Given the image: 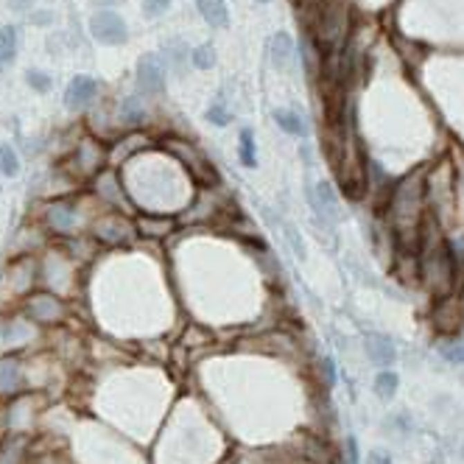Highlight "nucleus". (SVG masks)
I'll use <instances>...</instances> for the list:
<instances>
[{
    "label": "nucleus",
    "instance_id": "obj_1",
    "mask_svg": "<svg viewBox=\"0 0 464 464\" xmlns=\"http://www.w3.org/2000/svg\"><path fill=\"white\" fill-rule=\"evenodd\" d=\"M417 263H420V277L428 286V291L439 299H447L456 286V263L450 254V246L445 235L439 232V221L428 219L423 224L420 246H417Z\"/></svg>",
    "mask_w": 464,
    "mask_h": 464
},
{
    "label": "nucleus",
    "instance_id": "obj_2",
    "mask_svg": "<svg viewBox=\"0 0 464 464\" xmlns=\"http://www.w3.org/2000/svg\"><path fill=\"white\" fill-rule=\"evenodd\" d=\"M425 182L423 174L403 179L394 187L391 202H389V221L394 227V232L400 238H409L420 246V235H423V224H425Z\"/></svg>",
    "mask_w": 464,
    "mask_h": 464
},
{
    "label": "nucleus",
    "instance_id": "obj_3",
    "mask_svg": "<svg viewBox=\"0 0 464 464\" xmlns=\"http://www.w3.org/2000/svg\"><path fill=\"white\" fill-rule=\"evenodd\" d=\"M90 34H93V39H98L101 45H120V42H126V23H123V17H118L115 12H109V9H101V12H95L93 17H90Z\"/></svg>",
    "mask_w": 464,
    "mask_h": 464
},
{
    "label": "nucleus",
    "instance_id": "obj_4",
    "mask_svg": "<svg viewBox=\"0 0 464 464\" xmlns=\"http://www.w3.org/2000/svg\"><path fill=\"white\" fill-rule=\"evenodd\" d=\"M138 87L146 95H160L165 93V64L157 53H146L138 62Z\"/></svg>",
    "mask_w": 464,
    "mask_h": 464
},
{
    "label": "nucleus",
    "instance_id": "obj_5",
    "mask_svg": "<svg viewBox=\"0 0 464 464\" xmlns=\"http://www.w3.org/2000/svg\"><path fill=\"white\" fill-rule=\"evenodd\" d=\"M308 198H310V207L316 210V216H322V221H330V224L342 221L339 196H336V190H333V185H330V182H316L308 190Z\"/></svg>",
    "mask_w": 464,
    "mask_h": 464
},
{
    "label": "nucleus",
    "instance_id": "obj_6",
    "mask_svg": "<svg viewBox=\"0 0 464 464\" xmlns=\"http://www.w3.org/2000/svg\"><path fill=\"white\" fill-rule=\"evenodd\" d=\"M26 310L39 324H56V322L64 319V313H68L64 302L53 294H31L28 302H26Z\"/></svg>",
    "mask_w": 464,
    "mask_h": 464
},
{
    "label": "nucleus",
    "instance_id": "obj_7",
    "mask_svg": "<svg viewBox=\"0 0 464 464\" xmlns=\"http://www.w3.org/2000/svg\"><path fill=\"white\" fill-rule=\"evenodd\" d=\"M45 224L53 230V232H62V235H71L79 224V210L73 202H53L45 207Z\"/></svg>",
    "mask_w": 464,
    "mask_h": 464
},
{
    "label": "nucleus",
    "instance_id": "obj_8",
    "mask_svg": "<svg viewBox=\"0 0 464 464\" xmlns=\"http://www.w3.org/2000/svg\"><path fill=\"white\" fill-rule=\"evenodd\" d=\"M364 350H366V355H369V361H372L375 366H391V364L397 361V347H394V342H391L389 336H383V333H366Z\"/></svg>",
    "mask_w": 464,
    "mask_h": 464
},
{
    "label": "nucleus",
    "instance_id": "obj_9",
    "mask_svg": "<svg viewBox=\"0 0 464 464\" xmlns=\"http://www.w3.org/2000/svg\"><path fill=\"white\" fill-rule=\"evenodd\" d=\"M93 232H95V238L104 241V243H126V241L131 238V224L123 221L120 216H104V219L95 221Z\"/></svg>",
    "mask_w": 464,
    "mask_h": 464
},
{
    "label": "nucleus",
    "instance_id": "obj_10",
    "mask_svg": "<svg viewBox=\"0 0 464 464\" xmlns=\"http://www.w3.org/2000/svg\"><path fill=\"white\" fill-rule=\"evenodd\" d=\"M95 93H98L95 79H90V76H76V79L68 84V90H64V106H68V109H82V106H87V104L95 98Z\"/></svg>",
    "mask_w": 464,
    "mask_h": 464
},
{
    "label": "nucleus",
    "instance_id": "obj_11",
    "mask_svg": "<svg viewBox=\"0 0 464 464\" xmlns=\"http://www.w3.org/2000/svg\"><path fill=\"white\" fill-rule=\"evenodd\" d=\"M269 59L275 68H288V62L294 59V39L286 31H277L269 42Z\"/></svg>",
    "mask_w": 464,
    "mask_h": 464
},
{
    "label": "nucleus",
    "instance_id": "obj_12",
    "mask_svg": "<svg viewBox=\"0 0 464 464\" xmlns=\"http://www.w3.org/2000/svg\"><path fill=\"white\" fill-rule=\"evenodd\" d=\"M23 386L20 364L15 358H0V394H15Z\"/></svg>",
    "mask_w": 464,
    "mask_h": 464
},
{
    "label": "nucleus",
    "instance_id": "obj_13",
    "mask_svg": "<svg viewBox=\"0 0 464 464\" xmlns=\"http://www.w3.org/2000/svg\"><path fill=\"white\" fill-rule=\"evenodd\" d=\"M198 15L210 23V28H224L230 20L224 0H198Z\"/></svg>",
    "mask_w": 464,
    "mask_h": 464
},
{
    "label": "nucleus",
    "instance_id": "obj_14",
    "mask_svg": "<svg viewBox=\"0 0 464 464\" xmlns=\"http://www.w3.org/2000/svg\"><path fill=\"white\" fill-rule=\"evenodd\" d=\"M275 120L283 131H288V135L294 138H308V123L297 115V112H288V109H275Z\"/></svg>",
    "mask_w": 464,
    "mask_h": 464
},
{
    "label": "nucleus",
    "instance_id": "obj_15",
    "mask_svg": "<svg viewBox=\"0 0 464 464\" xmlns=\"http://www.w3.org/2000/svg\"><path fill=\"white\" fill-rule=\"evenodd\" d=\"M397 386H400V378H397V372H391V369L378 372V378H375V391H378V397H383V400H391V397L397 394Z\"/></svg>",
    "mask_w": 464,
    "mask_h": 464
},
{
    "label": "nucleus",
    "instance_id": "obj_16",
    "mask_svg": "<svg viewBox=\"0 0 464 464\" xmlns=\"http://www.w3.org/2000/svg\"><path fill=\"white\" fill-rule=\"evenodd\" d=\"M17 56V28L15 26H3L0 28V62H12Z\"/></svg>",
    "mask_w": 464,
    "mask_h": 464
},
{
    "label": "nucleus",
    "instance_id": "obj_17",
    "mask_svg": "<svg viewBox=\"0 0 464 464\" xmlns=\"http://www.w3.org/2000/svg\"><path fill=\"white\" fill-rule=\"evenodd\" d=\"M238 157L243 163V168H254L257 165V149H254V135L249 129L241 131V146H238Z\"/></svg>",
    "mask_w": 464,
    "mask_h": 464
},
{
    "label": "nucleus",
    "instance_id": "obj_18",
    "mask_svg": "<svg viewBox=\"0 0 464 464\" xmlns=\"http://www.w3.org/2000/svg\"><path fill=\"white\" fill-rule=\"evenodd\" d=\"M171 227H174V224H171L168 219H151V216H146V219L138 221V230H140L143 235H151V238H163V235H168Z\"/></svg>",
    "mask_w": 464,
    "mask_h": 464
},
{
    "label": "nucleus",
    "instance_id": "obj_19",
    "mask_svg": "<svg viewBox=\"0 0 464 464\" xmlns=\"http://www.w3.org/2000/svg\"><path fill=\"white\" fill-rule=\"evenodd\" d=\"M190 62H193V68H198V71H210L213 64H216V48L207 45V42L198 45V48H193Z\"/></svg>",
    "mask_w": 464,
    "mask_h": 464
},
{
    "label": "nucleus",
    "instance_id": "obj_20",
    "mask_svg": "<svg viewBox=\"0 0 464 464\" xmlns=\"http://www.w3.org/2000/svg\"><path fill=\"white\" fill-rule=\"evenodd\" d=\"M0 174L3 176H17L20 174V157L12 146H0Z\"/></svg>",
    "mask_w": 464,
    "mask_h": 464
},
{
    "label": "nucleus",
    "instance_id": "obj_21",
    "mask_svg": "<svg viewBox=\"0 0 464 464\" xmlns=\"http://www.w3.org/2000/svg\"><path fill=\"white\" fill-rule=\"evenodd\" d=\"M95 193L106 202H120V187H115V176L112 174H104L95 179Z\"/></svg>",
    "mask_w": 464,
    "mask_h": 464
},
{
    "label": "nucleus",
    "instance_id": "obj_22",
    "mask_svg": "<svg viewBox=\"0 0 464 464\" xmlns=\"http://www.w3.org/2000/svg\"><path fill=\"white\" fill-rule=\"evenodd\" d=\"M439 353L450 364H464V339H450L439 344Z\"/></svg>",
    "mask_w": 464,
    "mask_h": 464
},
{
    "label": "nucleus",
    "instance_id": "obj_23",
    "mask_svg": "<svg viewBox=\"0 0 464 464\" xmlns=\"http://www.w3.org/2000/svg\"><path fill=\"white\" fill-rule=\"evenodd\" d=\"M120 112H123V120H126V123H143V120H146V109H143V104H140L138 98H126Z\"/></svg>",
    "mask_w": 464,
    "mask_h": 464
},
{
    "label": "nucleus",
    "instance_id": "obj_24",
    "mask_svg": "<svg viewBox=\"0 0 464 464\" xmlns=\"http://www.w3.org/2000/svg\"><path fill=\"white\" fill-rule=\"evenodd\" d=\"M207 120H210L213 126H227V123L232 120V115H230V109L224 106V101H216V104L207 106Z\"/></svg>",
    "mask_w": 464,
    "mask_h": 464
},
{
    "label": "nucleus",
    "instance_id": "obj_25",
    "mask_svg": "<svg viewBox=\"0 0 464 464\" xmlns=\"http://www.w3.org/2000/svg\"><path fill=\"white\" fill-rule=\"evenodd\" d=\"M168 6H171V0H143V15L149 20H157L168 12Z\"/></svg>",
    "mask_w": 464,
    "mask_h": 464
},
{
    "label": "nucleus",
    "instance_id": "obj_26",
    "mask_svg": "<svg viewBox=\"0 0 464 464\" xmlns=\"http://www.w3.org/2000/svg\"><path fill=\"white\" fill-rule=\"evenodd\" d=\"M26 82H28L37 93H48V90H50V76L42 73V71H28V73H26Z\"/></svg>",
    "mask_w": 464,
    "mask_h": 464
},
{
    "label": "nucleus",
    "instance_id": "obj_27",
    "mask_svg": "<svg viewBox=\"0 0 464 464\" xmlns=\"http://www.w3.org/2000/svg\"><path fill=\"white\" fill-rule=\"evenodd\" d=\"M286 241L291 243V249H294V254H297V257H305V243H302L299 232H297L291 224H286Z\"/></svg>",
    "mask_w": 464,
    "mask_h": 464
},
{
    "label": "nucleus",
    "instance_id": "obj_28",
    "mask_svg": "<svg viewBox=\"0 0 464 464\" xmlns=\"http://www.w3.org/2000/svg\"><path fill=\"white\" fill-rule=\"evenodd\" d=\"M450 246V254H453V263H456V272L458 269H464V235H458L453 243H447Z\"/></svg>",
    "mask_w": 464,
    "mask_h": 464
},
{
    "label": "nucleus",
    "instance_id": "obj_29",
    "mask_svg": "<svg viewBox=\"0 0 464 464\" xmlns=\"http://www.w3.org/2000/svg\"><path fill=\"white\" fill-rule=\"evenodd\" d=\"M358 461H361V456H358V442H355V436H350V439H347V453H344L342 464H358Z\"/></svg>",
    "mask_w": 464,
    "mask_h": 464
},
{
    "label": "nucleus",
    "instance_id": "obj_30",
    "mask_svg": "<svg viewBox=\"0 0 464 464\" xmlns=\"http://www.w3.org/2000/svg\"><path fill=\"white\" fill-rule=\"evenodd\" d=\"M366 464H391V453L383 450V447H375V450L366 456Z\"/></svg>",
    "mask_w": 464,
    "mask_h": 464
},
{
    "label": "nucleus",
    "instance_id": "obj_31",
    "mask_svg": "<svg viewBox=\"0 0 464 464\" xmlns=\"http://www.w3.org/2000/svg\"><path fill=\"white\" fill-rule=\"evenodd\" d=\"M322 375H324V386H333L336 383V369H333V361H330V358L322 361Z\"/></svg>",
    "mask_w": 464,
    "mask_h": 464
},
{
    "label": "nucleus",
    "instance_id": "obj_32",
    "mask_svg": "<svg viewBox=\"0 0 464 464\" xmlns=\"http://www.w3.org/2000/svg\"><path fill=\"white\" fill-rule=\"evenodd\" d=\"M9 6H12L15 12H26V9L34 6V0H9Z\"/></svg>",
    "mask_w": 464,
    "mask_h": 464
},
{
    "label": "nucleus",
    "instance_id": "obj_33",
    "mask_svg": "<svg viewBox=\"0 0 464 464\" xmlns=\"http://www.w3.org/2000/svg\"><path fill=\"white\" fill-rule=\"evenodd\" d=\"M98 6H115V3H120V0H95Z\"/></svg>",
    "mask_w": 464,
    "mask_h": 464
},
{
    "label": "nucleus",
    "instance_id": "obj_34",
    "mask_svg": "<svg viewBox=\"0 0 464 464\" xmlns=\"http://www.w3.org/2000/svg\"><path fill=\"white\" fill-rule=\"evenodd\" d=\"M254 3H269V0H254Z\"/></svg>",
    "mask_w": 464,
    "mask_h": 464
},
{
    "label": "nucleus",
    "instance_id": "obj_35",
    "mask_svg": "<svg viewBox=\"0 0 464 464\" xmlns=\"http://www.w3.org/2000/svg\"><path fill=\"white\" fill-rule=\"evenodd\" d=\"M0 71H3V62H0Z\"/></svg>",
    "mask_w": 464,
    "mask_h": 464
}]
</instances>
